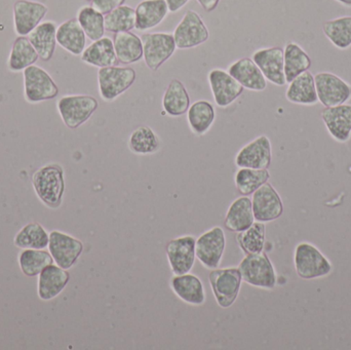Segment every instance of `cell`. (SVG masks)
I'll return each mask as SVG.
<instances>
[{
  "label": "cell",
  "mask_w": 351,
  "mask_h": 350,
  "mask_svg": "<svg viewBox=\"0 0 351 350\" xmlns=\"http://www.w3.org/2000/svg\"><path fill=\"white\" fill-rule=\"evenodd\" d=\"M32 185L43 205L51 209H57L61 205L65 192V179L61 166L49 164L41 166L33 175Z\"/></svg>",
  "instance_id": "cell-1"
},
{
  "label": "cell",
  "mask_w": 351,
  "mask_h": 350,
  "mask_svg": "<svg viewBox=\"0 0 351 350\" xmlns=\"http://www.w3.org/2000/svg\"><path fill=\"white\" fill-rule=\"evenodd\" d=\"M237 269L243 282L252 287L266 290L276 288L278 282L276 269L267 255L263 252L247 255Z\"/></svg>",
  "instance_id": "cell-2"
},
{
  "label": "cell",
  "mask_w": 351,
  "mask_h": 350,
  "mask_svg": "<svg viewBox=\"0 0 351 350\" xmlns=\"http://www.w3.org/2000/svg\"><path fill=\"white\" fill-rule=\"evenodd\" d=\"M137 78V72L130 67L110 66L98 71L99 94L105 102H112L127 92Z\"/></svg>",
  "instance_id": "cell-3"
},
{
  "label": "cell",
  "mask_w": 351,
  "mask_h": 350,
  "mask_svg": "<svg viewBox=\"0 0 351 350\" xmlns=\"http://www.w3.org/2000/svg\"><path fill=\"white\" fill-rule=\"evenodd\" d=\"M96 98L86 95H69L58 101L57 108L66 127L77 129L86 123L98 109Z\"/></svg>",
  "instance_id": "cell-4"
},
{
  "label": "cell",
  "mask_w": 351,
  "mask_h": 350,
  "mask_svg": "<svg viewBox=\"0 0 351 350\" xmlns=\"http://www.w3.org/2000/svg\"><path fill=\"white\" fill-rule=\"evenodd\" d=\"M294 262L297 275L303 279L327 277L333 269L323 253L308 242H301L296 247Z\"/></svg>",
  "instance_id": "cell-5"
},
{
  "label": "cell",
  "mask_w": 351,
  "mask_h": 350,
  "mask_svg": "<svg viewBox=\"0 0 351 350\" xmlns=\"http://www.w3.org/2000/svg\"><path fill=\"white\" fill-rule=\"evenodd\" d=\"M25 100L30 104L55 99L59 88L51 76L39 66L32 65L23 71Z\"/></svg>",
  "instance_id": "cell-6"
},
{
  "label": "cell",
  "mask_w": 351,
  "mask_h": 350,
  "mask_svg": "<svg viewBox=\"0 0 351 350\" xmlns=\"http://www.w3.org/2000/svg\"><path fill=\"white\" fill-rule=\"evenodd\" d=\"M208 279L218 305L222 308L232 306L237 301L243 282L239 269H212Z\"/></svg>",
  "instance_id": "cell-7"
},
{
  "label": "cell",
  "mask_w": 351,
  "mask_h": 350,
  "mask_svg": "<svg viewBox=\"0 0 351 350\" xmlns=\"http://www.w3.org/2000/svg\"><path fill=\"white\" fill-rule=\"evenodd\" d=\"M143 58L146 66L156 71L166 63L176 51V42L173 33L154 32L142 35Z\"/></svg>",
  "instance_id": "cell-8"
},
{
  "label": "cell",
  "mask_w": 351,
  "mask_h": 350,
  "mask_svg": "<svg viewBox=\"0 0 351 350\" xmlns=\"http://www.w3.org/2000/svg\"><path fill=\"white\" fill-rule=\"evenodd\" d=\"M173 35L179 49H193L210 38V32L202 16L191 10L185 12Z\"/></svg>",
  "instance_id": "cell-9"
},
{
  "label": "cell",
  "mask_w": 351,
  "mask_h": 350,
  "mask_svg": "<svg viewBox=\"0 0 351 350\" xmlns=\"http://www.w3.org/2000/svg\"><path fill=\"white\" fill-rule=\"evenodd\" d=\"M226 247L224 230L216 226L202 234L195 242V256L206 269L220 265Z\"/></svg>",
  "instance_id": "cell-10"
},
{
  "label": "cell",
  "mask_w": 351,
  "mask_h": 350,
  "mask_svg": "<svg viewBox=\"0 0 351 350\" xmlns=\"http://www.w3.org/2000/svg\"><path fill=\"white\" fill-rule=\"evenodd\" d=\"M47 248L53 262L66 271L75 264L84 252V244L80 240L59 230H53L49 234Z\"/></svg>",
  "instance_id": "cell-11"
},
{
  "label": "cell",
  "mask_w": 351,
  "mask_h": 350,
  "mask_svg": "<svg viewBox=\"0 0 351 350\" xmlns=\"http://www.w3.org/2000/svg\"><path fill=\"white\" fill-rule=\"evenodd\" d=\"M319 102L325 107L346 104L351 99V86L335 74L322 72L315 75Z\"/></svg>",
  "instance_id": "cell-12"
},
{
  "label": "cell",
  "mask_w": 351,
  "mask_h": 350,
  "mask_svg": "<svg viewBox=\"0 0 351 350\" xmlns=\"http://www.w3.org/2000/svg\"><path fill=\"white\" fill-rule=\"evenodd\" d=\"M49 8L34 0H18L12 8L14 32L19 36H28L47 16Z\"/></svg>",
  "instance_id": "cell-13"
},
{
  "label": "cell",
  "mask_w": 351,
  "mask_h": 350,
  "mask_svg": "<svg viewBox=\"0 0 351 350\" xmlns=\"http://www.w3.org/2000/svg\"><path fill=\"white\" fill-rule=\"evenodd\" d=\"M252 207L256 221L262 223L274 221L284 213V205L280 195L268 182L253 193Z\"/></svg>",
  "instance_id": "cell-14"
},
{
  "label": "cell",
  "mask_w": 351,
  "mask_h": 350,
  "mask_svg": "<svg viewBox=\"0 0 351 350\" xmlns=\"http://www.w3.org/2000/svg\"><path fill=\"white\" fill-rule=\"evenodd\" d=\"M195 238L192 236H180L167 245V257L173 273L185 275L191 271L195 262Z\"/></svg>",
  "instance_id": "cell-15"
},
{
  "label": "cell",
  "mask_w": 351,
  "mask_h": 350,
  "mask_svg": "<svg viewBox=\"0 0 351 350\" xmlns=\"http://www.w3.org/2000/svg\"><path fill=\"white\" fill-rule=\"evenodd\" d=\"M272 160L271 142L266 136H260L243 146L235 158L239 168L268 170Z\"/></svg>",
  "instance_id": "cell-16"
},
{
  "label": "cell",
  "mask_w": 351,
  "mask_h": 350,
  "mask_svg": "<svg viewBox=\"0 0 351 350\" xmlns=\"http://www.w3.org/2000/svg\"><path fill=\"white\" fill-rule=\"evenodd\" d=\"M208 80L215 103L220 108L230 106L243 95V88L241 84H239L228 71L220 68L210 70L208 72Z\"/></svg>",
  "instance_id": "cell-17"
},
{
  "label": "cell",
  "mask_w": 351,
  "mask_h": 350,
  "mask_svg": "<svg viewBox=\"0 0 351 350\" xmlns=\"http://www.w3.org/2000/svg\"><path fill=\"white\" fill-rule=\"evenodd\" d=\"M252 59L257 64L267 82L278 86H286L284 49L282 47H274L258 49L253 53Z\"/></svg>",
  "instance_id": "cell-18"
},
{
  "label": "cell",
  "mask_w": 351,
  "mask_h": 350,
  "mask_svg": "<svg viewBox=\"0 0 351 350\" xmlns=\"http://www.w3.org/2000/svg\"><path fill=\"white\" fill-rule=\"evenodd\" d=\"M227 71L243 88L253 92H263L267 88V80L253 59L241 58L230 64Z\"/></svg>",
  "instance_id": "cell-19"
},
{
  "label": "cell",
  "mask_w": 351,
  "mask_h": 350,
  "mask_svg": "<svg viewBox=\"0 0 351 350\" xmlns=\"http://www.w3.org/2000/svg\"><path fill=\"white\" fill-rule=\"evenodd\" d=\"M69 281L70 275L66 269L61 268L53 263L45 267L39 273L37 282L39 299L43 301L55 299L64 291Z\"/></svg>",
  "instance_id": "cell-20"
},
{
  "label": "cell",
  "mask_w": 351,
  "mask_h": 350,
  "mask_svg": "<svg viewBox=\"0 0 351 350\" xmlns=\"http://www.w3.org/2000/svg\"><path fill=\"white\" fill-rule=\"evenodd\" d=\"M322 118L330 135L340 143H346L351 137V105L326 107Z\"/></svg>",
  "instance_id": "cell-21"
},
{
  "label": "cell",
  "mask_w": 351,
  "mask_h": 350,
  "mask_svg": "<svg viewBox=\"0 0 351 350\" xmlns=\"http://www.w3.org/2000/svg\"><path fill=\"white\" fill-rule=\"evenodd\" d=\"M171 288L173 292L185 303L189 305H204L206 302V291L204 284L196 275H176L171 279Z\"/></svg>",
  "instance_id": "cell-22"
},
{
  "label": "cell",
  "mask_w": 351,
  "mask_h": 350,
  "mask_svg": "<svg viewBox=\"0 0 351 350\" xmlns=\"http://www.w3.org/2000/svg\"><path fill=\"white\" fill-rule=\"evenodd\" d=\"M136 29L147 31L156 28L168 16L166 0H143L136 8Z\"/></svg>",
  "instance_id": "cell-23"
},
{
  "label": "cell",
  "mask_w": 351,
  "mask_h": 350,
  "mask_svg": "<svg viewBox=\"0 0 351 350\" xmlns=\"http://www.w3.org/2000/svg\"><path fill=\"white\" fill-rule=\"evenodd\" d=\"M57 28V25L53 21H45L41 22L28 35L29 40L32 43L41 61L49 62L53 57L58 45Z\"/></svg>",
  "instance_id": "cell-24"
},
{
  "label": "cell",
  "mask_w": 351,
  "mask_h": 350,
  "mask_svg": "<svg viewBox=\"0 0 351 350\" xmlns=\"http://www.w3.org/2000/svg\"><path fill=\"white\" fill-rule=\"evenodd\" d=\"M57 43L73 55H82L86 49V35L77 18H69L57 28Z\"/></svg>",
  "instance_id": "cell-25"
},
{
  "label": "cell",
  "mask_w": 351,
  "mask_h": 350,
  "mask_svg": "<svg viewBox=\"0 0 351 350\" xmlns=\"http://www.w3.org/2000/svg\"><path fill=\"white\" fill-rule=\"evenodd\" d=\"M286 98L289 102L311 106L319 103L315 75L309 71L303 72L289 84Z\"/></svg>",
  "instance_id": "cell-26"
},
{
  "label": "cell",
  "mask_w": 351,
  "mask_h": 350,
  "mask_svg": "<svg viewBox=\"0 0 351 350\" xmlns=\"http://www.w3.org/2000/svg\"><path fill=\"white\" fill-rule=\"evenodd\" d=\"M82 61L94 67L104 68L119 64L114 43L110 37L104 36L93 41L82 53Z\"/></svg>",
  "instance_id": "cell-27"
},
{
  "label": "cell",
  "mask_w": 351,
  "mask_h": 350,
  "mask_svg": "<svg viewBox=\"0 0 351 350\" xmlns=\"http://www.w3.org/2000/svg\"><path fill=\"white\" fill-rule=\"evenodd\" d=\"M255 222L252 199L249 197H239L235 199L225 217V228L229 232H241L247 229Z\"/></svg>",
  "instance_id": "cell-28"
},
{
  "label": "cell",
  "mask_w": 351,
  "mask_h": 350,
  "mask_svg": "<svg viewBox=\"0 0 351 350\" xmlns=\"http://www.w3.org/2000/svg\"><path fill=\"white\" fill-rule=\"evenodd\" d=\"M113 43L119 63L131 65L137 63L143 58V43L141 37L134 34L131 31L115 33Z\"/></svg>",
  "instance_id": "cell-29"
},
{
  "label": "cell",
  "mask_w": 351,
  "mask_h": 350,
  "mask_svg": "<svg viewBox=\"0 0 351 350\" xmlns=\"http://www.w3.org/2000/svg\"><path fill=\"white\" fill-rule=\"evenodd\" d=\"M215 119H216V111H215L214 105L208 101H196L188 109V125L195 135L202 136L208 133Z\"/></svg>",
  "instance_id": "cell-30"
},
{
  "label": "cell",
  "mask_w": 351,
  "mask_h": 350,
  "mask_svg": "<svg viewBox=\"0 0 351 350\" xmlns=\"http://www.w3.org/2000/svg\"><path fill=\"white\" fill-rule=\"evenodd\" d=\"M38 59V53L29 40L28 36H19L10 49L8 69L12 72L24 71L29 66L35 65Z\"/></svg>",
  "instance_id": "cell-31"
},
{
  "label": "cell",
  "mask_w": 351,
  "mask_h": 350,
  "mask_svg": "<svg viewBox=\"0 0 351 350\" xmlns=\"http://www.w3.org/2000/svg\"><path fill=\"white\" fill-rule=\"evenodd\" d=\"M162 107L167 114L178 117L185 114L190 107V97L187 88L179 79H173L162 97Z\"/></svg>",
  "instance_id": "cell-32"
},
{
  "label": "cell",
  "mask_w": 351,
  "mask_h": 350,
  "mask_svg": "<svg viewBox=\"0 0 351 350\" xmlns=\"http://www.w3.org/2000/svg\"><path fill=\"white\" fill-rule=\"evenodd\" d=\"M284 66L287 84H290L297 76L308 71L311 60L300 45L289 42L284 49Z\"/></svg>",
  "instance_id": "cell-33"
},
{
  "label": "cell",
  "mask_w": 351,
  "mask_h": 350,
  "mask_svg": "<svg viewBox=\"0 0 351 350\" xmlns=\"http://www.w3.org/2000/svg\"><path fill=\"white\" fill-rule=\"evenodd\" d=\"M49 240L47 230L37 222H31L19 230L14 236V245L22 250H45L49 246Z\"/></svg>",
  "instance_id": "cell-34"
},
{
  "label": "cell",
  "mask_w": 351,
  "mask_h": 350,
  "mask_svg": "<svg viewBox=\"0 0 351 350\" xmlns=\"http://www.w3.org/2000/svg\"><path fill=\"white\" fill-rule=\"evenodd\" d=\"M19 266L23 275L28 277H34L53 264V259L49 252L45 250H22L18 257Z\"/></svg>",
  "instance_id": "cell-35"
},
{
  "label": "cell",
  "mask_w": 351,
  "mask_h": 350,
  "mask_svg": "<svg viewBox=\"0 0 351 350\" xmlns=\"http://www.w3.org/2000/svg\"><path fill=\"white\" fill-rule=\"evenodd\" d=\"M78 23L90 40L96 41L104 37L105 16L92 5H84L77 12Z\"/></svg>",
  "instance_id": "cell-36"
},
{
  "label": "cell",
  "mask_w": 351,
  "mask_h": 350,
  "mask_svg": "<svg viewBox=\"0 0 351 350\" xmlns=\"http://www.w3.org/2000/svg\"><path fill=\"white\" fill-rule=\"evenodd\" d=\"M160 138L147 125H140L130 136L129 147L132 152L140 155L156 153L160 149Z\"/></svg>",
  "instance_id": "cell-37"
},
{
  "label": "cell",
  "mask_w": 351,
  "mask_h": 350,
  "mask_svg": "<svg viewBox=\"0 0 351 350\" xmlns=\"http://www.w3.org/2000/svg\"><path fill=\"white\" fill-rule=\"evenodd\" d=\"M268 170H256V168H239L235 174V186L241 195H253L262 185L269 180Z\"/></svg>",
  "instance_id": "cell-38"
},
{
  "label": "cell",
  "mask_w": 351,
  "mask_h": 350,
  "mask_svg": "<svg viewBox=\"0 0 351 350\" xmlns=\"http://www.w3.org/2000/svg\"><path fill=\"white\" fill-rule=\"evenodd\" d=\"M237 244L245 255L262 253L265 246V225L254 222L247 229L237 232Z\"/></svg>",
  "instance_id": "cell-39"
},
{
  "label": "cell",
  "mask_w": 351,
  "mask_h": 350,
  "mask_svg": "<svg viewBox=\"0 0 351 350\" xmlns=\"http://www.w3.org/2000/svg\"><path fill=\"white\" fill-rule=\"evenodd\" d=\"M326 37L340 49L351 47V16H341L323 25Z\"/></svg>",
  "instance_id": "cell-40"
},
{
  "label": "cell",
  "mask_w": 351,
  "mask_h": 350,
  "mask_svg": "<svg viewBox=\"0 0 351 350\" xmlns=\"http://www.w3.org/2000/svg\"><path fill=\"white\" fill-rule=\"evenodd\" d=\"M136 28V10L132 6L123 5L115 8L105 16V29L108 32H129Z\"/></svg>",
  "instance_id": "cell-41"
},
{
  "label": "cell",
  "mask_w": 351,
  "mask_h": 350,
  "mask_svg": "<svg viewBox=\"0 0 351 350\" xmlns=\"http://www.w3.org/2000/svg\"><path fill=\"white\" fill-rule=\"evenodd\" d=\"M125 0H92V4L90 5L98 10L101 14L106 16L109 12L114 10L115 8H119V6L125 4Z\"/></svg>",
  "instance_id": "cell-42"
},
{
  "label": "cell",
  "mask_w": 351,
  "mask_h": 350,
  "mask_svg": "<svg viewBox=\"0 0 351 350\" xmlns=\"http://www.w3.org/2000/svg\"><path fill=\"white\" fill-rule=\"evenodd\" d=\"M170 12H177L184 8L189 0H166Z\"/></svg>",
  "instance_id": "cell-43"
},
{
  "label": "cell",
  "mask_w": 351,
  "mask_h": 350,
  "mask_svg": "<svg viewBox=\"0 0 351 350\" xmlns=\"http://www.w3.org/2000/svg\"><path fill=\"white\" fill-rule=\"evenodd\" d=\"M206 12H210L216 10L221 0H196Z\"/></svg>",
  "instance_id": "cell-44"
},
{
  "label": "cell",
  "mask_w": 351,
  "mask_h": 350,
  "mask_svg": "<svg viewBox=\"0 0 351 350\" xmlns=\"http://www.w3.org/2000/svg\"><path fill=\"white\" fill-rule=\"evenodd\" d=\"M336 1H339L340 3L346 6H351V0H336Z\"/></svg>",
  "instance_id": "cell-45"
},
{
  "label": "cell",
  "mask_w": 351,
  "mask_h": 350,
  "mask_svg": "<svg viewBox=\"0 0 351 350\" xmlns=\"http://www.w3.org/2000/svg\"><path fill=\"white\" fill-rule=\"evenodd\" d=\"M86 1H92V0H86Z\"/></svg>",
  "instance_id": "cell-46"
}]
</instances>
